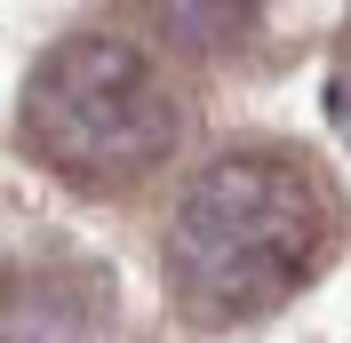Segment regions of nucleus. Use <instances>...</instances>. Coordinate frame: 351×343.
<instances>
[{
  "mask_svg": "<svg viewBox=\"0 0 351 343\" xmlns=\"http://www.w3.org/2000/svg\"><path fill=\"white\" fill-rule=\"evenodd\" d=\"M112 327L120 311L104 263L48 232L0 239V343H112Z\"/></svg>",
  "mask_w": 351,
  "mask_h": 343,
  "instance_id": "7ed1b4c3",
  "label": "nucleus"
},
{
  "mask_svg": "<svg viewBox=\"0 0 351 343\" xmlns=\"http://www.w3.org/2000/svg\"><path fill=\"white\" fill-rule=\"evenodd\" d=\"M351 208L287 136H232L184 176L160 232V279L192 335H240L335 263Z\"/></svg>",
  "mask_w": 351,
  "mask_h": 343,
  "instance_id": "f257e3e1",
  "label": "nucleus"
},
{
  "mask_svg": "<svg viewBox=\"0 0 351 343\" xmlns=\"http://www.w3.org/2000/svg\"><path fill=\"white\" fill-rule=\"evenodd\" d=\"M192 104L168 56L128 32H72L24 72L16 96V144L32 168H48L64 192L120 200L152 184L184 152Z\"/></svg>",
  "mask_w": 351,
  "mask_h": 343,
  "instance_id": "f03ea898",
  "label": "nucleus"
},
{
  "mask_svg": "<svg viewBox=\"0 0 351 343\" xmlns=\"http://www.w3.org/2000/svg\"><path fill=\"white\" fill-rule=\"evenodd\" d=\"M247 24H256V0H160V32L176 48H199V56L247 40Z\"/></svg>",
  "mask_w": 351,
  "mask_h": 343,
  "instance_id": "20e7f679",
  "label": "nucleus"
}]
</instances>
